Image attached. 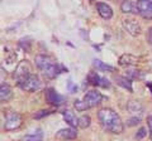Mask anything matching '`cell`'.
I'll use <instances>...</instances> for the list:
<instances>
[{
    "instance_id": "1",
    "label": "cell",
    "mask_w": 152,
    "mask_h": 141,
    "mask_svg": "<svg viewBox=\"0 0 152 141\" xmlns=\"http://www.w3.org/2000/svg\"><path fill=\"white\" fill-rule=\"evenodd\" d=\"M98 119L102 127L112 134H122L124 130L119 115L112 109H102L98 112Z\"/></svg>"
},
{
    "instance_id": "2",
    "label": "cell",
    "mask_w": 152,
    "mask_h": 141,
    "mask_svg": "<svg viewBox=\"0 0 152 141\" xmlns=\"http://www.w3.org/2000/svg\"><path fill=\"white\" fill-rule=\"evenodd\" d=\"M36 64L38 69L42 72L45 77L47 78H55L57 77L61 72H67V68L60 65L58 63H56L50 55H45V54H39L36 57Z\"/></svg>"
},
{
    "instance_id": "3",
    "label": "cell",
    "mask_w": 152,
    "mask_h": 141,
    "mask_svg": "<svg viewBox=\"0 0 152 141\" xmlns=\"http://www.w3.org/2000/svg\"><path fill=\"white\" fill-rule=\"evenodd\" d=\"M22 121H23V119L18 112L9 110L5 112V124H4V129L7 131L17 130L22 126Z\"/></svg>"
},
{
    "instance_id": "4",
    "label": "cell",
    "mask_w": 152,
    "mask_h": 141,
    "mask_svg": "<svg viewBox=\"0 0 152 141\" xmlns=\"http://www.w3.org/2000/svg\"><path fill=\"white\" fill-rule=\"evenodd\" d=\"M18 86L20 87L22 90L27 91V92H36V91H38L41 88L42 83H41V79H39V77H38L37 74L31 73L29 76H28L22 83H19Z\"/></svg>"
},
{
    "instance_id": "5",
    "label": "cell",
    "mask_w": 152,
    "mask_h": 141,
    "mask_svg": "<svg viewBox=\"0 0 152 141\" xmlns=\"http://www.w3.org/2000/svg\"><path fill=\"white\" fill-rule=\"evenodd\" d=\"M31 65L29 63L27 62V60H23V62H20L18 64V67L15 69V72H14V78L17 79V83H22L24 79L31 74Z\"/></svg>"
},
{
    "instance_id": "6",
    "label": "cell",
    "mask_w": 152,
    "mask_h": 141,
    "mask_svg": "<svg viewBox=\"0 0 152 141\" xmlns=\"http://www.w3.org/2000/svg\"><path fill=\"white\" fill-rule=\"evenodd\" d=\"M122 24L123 28L127 30V33H129L132 37H137L141 34V25L137 20L132 19V18H126V19L122 20Z\"/></svg>"
},
{
    "instance_id": "7",
    "label": "cell",
    "mask_w": 152,
    "mask_h": 141,
    "mask_svg": "<svg viewBox=\"0 0 152 141\" xmlns=\"http://www.w3.org/2000/svg\"><path fill=\"white\" fill-rule=\"evenodd\" d=\"M83 100L89 106V109H91V107L98 106L99 103L102 102L103 95L99 91H96V90H91V91H89L88 93H85V96H84Z\"/></svg>"
},
{
    "instance_id": "8",
    "label": "cell",
    "mask_w": 152,
    "mask_h": 141,
    "mask_svg": "<svg viewBox=\"0 0 152 141\" xmlns=\"http://www.w3.org/2000/svg\"><path fill=\"white\" fill-rule=\"evenodd\" d=\"M138 14L145 19H152V1L151 0H138L137 1Z\"/></svg>"
},
{
    "instance_id": "9",
    "label": "cell",
    "mask_w": 152,
    "mask_h": 141,
    "mask_svg": "<svg viewBox=\"0 0 152 141\" xmlns=\"http://www.w3.org/2000/svg\"><path fill=\"white\" fill-rule=\"evenodd\" d=\"M45 97H46V101L53 106H60L65 102V97L61 96L60 93H57L53 88H47Z\"/></svg>"
},
{
    "instance_id": "10",
    "label": "cell",
    "mask_w": 152,
    "mask_h": 141,
    "mask_svg": "<svg viewBox=\"0 0 152 141\" xmlns=\"http://www.w3.org/2000/svg\"><path fill=\"white\" fill-rule=\"evenodd\" d=\"M88 81H89V83L94 84V86H99V87H104V88L110 87V82H109L107 78L100 77L99 74H96L95 72H91V73L89 74Z\"/></svg>"
},
{
    "instance_id": "11",
    "label": "cell",
    "mask_w": 152,
    "mask_h": 141,
    "mask_svg": "<svg viewBox=\"0 0 152 141\" xmlns=\"http://www.w3.org/2000/svg\"><path fill=\"white\" fill-rule=\"evenodd\" d=\"M76 137H77V132L72 127L62 129L56 134V139H58V140H74Z\"/></svg>"
},
{
    "instance_id": "12",
    "label": "cell",
    "mask_w": 152,
    "mask_h": 141,
    "mask_svg": "<svg viewBox=\"0 0 152 141\" xmlns=\"http://www.w3.org/2000/svg\"><path fill=\"white\" fill-rule=\"evenodd\" d=\"M96 9H98V13L99 15H100L103 19H110V18L113 17V10L112 8L108 5V4L105 3H98L96 4Z\"/></svg>"
},
{
    "instance_id": "13",
    "label": "cell",
    "mask_w": 152,
    "mask_h": 141,
    "mask_svg": "<svg viewBox=\"0 0 152 141\" xmlns=\"http://www.w3.org/2000/svg\"><path fill=\"white\" fill-rule=\"evenodd\" d=\"M121 10L126 14H137L138 9H137V4H133L131 0H123L121 4Z\"/></svg>"
},
{
    "instance_id": "14",
    "label": "cell",
    "mask_w": 152,
    "mask_h": 141,
    "mask_svg": "<svg viewBox=\"0 0 152 141\" xmlns=\"http://www.w3.org/2000/svg\"><path fill=\"white\" fill-rule=\"evenodd\" d=\"M62 116H64L65 121L67 122L71 127H76V126H79V119L75 116V114L72 111L65 110V111H62Z\"/></svg>"
},
{
    "instance_id": "15",
    "label": "cell",
    "mask_w": 152,
    "mask_h": 141,
    "mask_svg": "<svg viewBox=\"0 0 152 141\" xmlns=\"http://www.w3.org/2000/svg\"><path fill=\"white\" fill-rule=\"evenodd\" d=\"M13 97V91L9 84L1 83V88H0V100L1 102H7Z\"/></svg>"
},
{
    "instance_id": "16",
    "label": "cell",
    "mask_w": 152,
    "mask_h": 141,
    "mask_svg": "<svg viewBox=\"0 0 152 141\" xmlns=\"http://www.w3.org/2000/svg\"><path fill=\"white\" fill-rule=\"evenodd\" d=\"M127 107H128V111H129L132 115L137 116V114H138V116H140L143 114V106H142L138 101H129Z\"/></svg>"
},
{
    "instance_id": "17",
    "label": "cell",
    "mask_w": 152,
    "mask_h": 141,
    "mask_svg": "<svg viewBox=\"0 0 152 141\" xmlns=\"http://www.w3.org/2000/svg\"><path fill=\"white\" fill-rule=\"evenodd\" d=\"M115 82H117V84H119L121 87L126 88L127 91L132 92V81H131V78H128L127 76H117L115 77Z\"/></svg>"
},
{
    "instance_id": "18",
    "label": "cell",
    "mask_w": 152,
    "mask_h": 141,
    "mask_svg": "<svg viewBox=\"0 0 152 141\" xmlns=\"http://www.w3.org/2000/svg\"><path fill=\"white\" fill-rule=\"evenodd\" d=\"M119 64L121 65H134L137 64V58L131 54H123L119 58Z\"/></svg>"
},
{
    "instance_id": "19",
    "label": "cell",
    "mask_w": 152,
    "mask_h": 141,
    "mask_svg": "<svg viewBox=\"0 0 152 141\" xmlns=\"http://www.w3.org/2000/svg\"><path fill=\"white\" fill-rule=\"evenodd\" d=\"M93 63H94L95 67H96L98 70H103V72H113V70H114V68L112 67V65L103 63L100 59H94Z\"/></svg>"
},
{
    "instance_id": "20",
    "label": "cell",
    "mask_w": 152,
    "mask_h": 141,
    "mask_svg": "<svg viewBox=\"0 0 152 141\" xmlns=\"http://www.w3.org/2000/svg\"><path fill=\"white\" fill-rule=\"evenodd\" d=\"M24 141H43V137H42L41 130H37L36 132L27 135L26 137H24Z\"/></svg>"
},
{
    "instance_id": "21",
    "label": "cell",
    "mask_w": 152,
    "mask_h": 141,
    "mask_svg": "<svg viewBox=\"0 0 152 141\" xmlns=\"http://www.w3.org/2000/svg\"><path fill=\"white\" fill-rule=\"evenodd\" d=\"M90 124H91V119H90L89 115H84L79 119V127L80 129H86L90 126Z\"/></svg>"
},
{
    "instance_id": "22",
    "label": "cell",
    "mask_w": 152,
    "mask_h": 141,
    "mask_svg": "<svg viewBox=\"0 0 152 141\" xmlns=\"http://www.w3.org/2000/svg\"><path fill=\"white\" fill-rule=\"evenodd\" d=\"M74 106H75V109L77 110V111H85V110L89 109V106L85 103L84 100H76L74 102Z\"/></svg>"
},
{
    "instance_id": "23",
    "label": "cell",
    "mask_w": 152,
    "mask_h": 141,
    "mask_svg": "<svg viewBox=\"0 0 152 141\" xmlns=\"http://www.w3.org/2000/svg\"><path fill=\"white\" fill-rule=\"evenodd\" d=\"M126 76H127L128 78L133 79V78H142V77H143V74L141 73V70H137V69H131V70H128V72L126 73Z\"/></svg>"
},
{
    "instance_id": "24",
    "label": "cell",
    "mask_w": 152,
    "mask_h": 141,
    "mask_svg": "<svg viewBox=\"0 0 152 141\" xmlns=\"http://www.w3.org/2000/svg\"><path fill=\"white\" fill-rule=\"evenodd\" d=\"M146 135H147V129H146V127H141L138 131H137L136 139H137V140H141V139H143Z\"/></svg>"
},
{
    "instance_id": "25",
    "label": "cell",
    "mask_w": 152,
    "mask_h": 141,
    "mask_svg": "<svg viewBox=\"0 0 152 141\" xmlns=\"http://www.w3.org/2000/svg\"><path fill=\"white\" fill-rule=\"evenodd\" d=\"M140 122H141L140 117L134 116V117H132V119H129V120L127 121V126H134V125H138Z\"/></svg>"
},
{
    "instance_id": "26",
    "label": "cell",
    "mask_w": 152,
    "mask_h": 141,
    "mask_svg": "<svg viewBox=\"0 0 152 141\" xmlns=\"http://www.w3.org/2000/svg\"><path fill=\"white\" fill-rule=\"evenodd\" d=\"M51 114V111L50 110H41L38 114L34 115V119H42V117H45L47 115H50Z\"/></svg>"
},
{
    "instance_id": "27",
    "label": "cell",
    "mask_w": 152,
    "mask_h": 141,
    "mask_svg": "<svg viewBox=\"0 0 152 141\" xmlns=\"http://www.w3.org/2000/svg\"><path fill=\"white\" fill-rule=\"evenodd\" d=\"M147 125H148V131H150V136L152 140V116L147 117Z\"/></svg>"
},
{
    "instance_id": "28",
    "label": "cell",
    "mask_w": 152,
    "mask_h": 141,
    "mask_svg": "<svg viewBox=\"0 0 152 141\" xmlns=\"http://www.w3.org/2000/svg\"><path fill=\"white\" fill-rule=\"evenodd\" d=\"M67 87H69L70 92H76V91H77V87L74 86V83H72V81H71V79H69V82H67Z\"/></svg>"
},
{
    "instance_id": "29",
    "label": "cell",
    "mask_w": 152,
    "mask_h": 141,
    "mask_svg": "<svg viewBox=\"0 0 152 141\" xmlns=\"http://www.w3.org/2000/svg\"><path fill=\"white\" fill-rule=\"evenodd\" d=\"M147 40H148L150 44H152V28H150L148 33H147Z\"/></svg>"
},
{
    "instance_id": "30",
    "label": "cell",
    "mask_w": 152,
    "mask_h": 141,
    "mask_svg": "<svg viewBox=\"0 0 152 141\" xmlns=\"http://www.w3.org/2000/svg\"><path fill=\"white\" fill-rule=\"evenodd\" d=\"M148 87L151 88V91H152V84H148Z\"/></svg>"
}]
</instances>
